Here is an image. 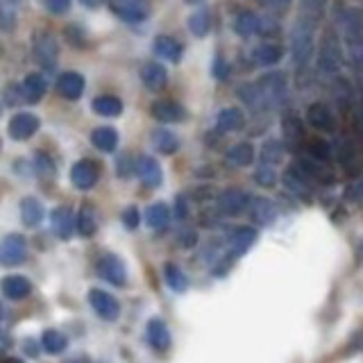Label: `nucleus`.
<instances>
[{"label": "nucleus", "instance_id": "f257e3e1", "mask_svg": "<svg viewBox=\"0 0 363 363\" xmlns=\"http://www.w3.org/2000/svg\"><path fill=\"white\" fill-rule=\"evenodd\" d=\"M315 28H318V21L298 14L295 23H293V32H291V55H293V61H295V66H304L307 61L311 59Z\"/></svg>", "mask_w": 363, "mask_h": 363}, {"label": "nucleus", "instance_id": "f03ea898", "mask_svg": "<svg viewBox=\"0 0 363 363\" xmlns=\"http://www.w3.org/2000/svg\"><path fill=\"white\" fill-rule=\"evenodd\" d=\"M257 89L266 110H280L289 100V80L284 73H266L257 82Z\"/></svg>", "mask_w": 363, "mask_h": 363}, {"label": "nucleus", "instance_id": "7ed1b4c3", "mask_svg": "<svg viewBox=\"0 0 363 363\" xmlns=\"http://www.w3.org/2000/svg\"><path fill=\"white\" fill-rule=\"evenodd\" d=\"M32 55H34V61L45 73L55 71L57 57H59V45L55 34L48 32V30H37L32 34Z\"/></svg>", "mask_w": 363, "mask_h": 363}, {"label": "nucleus", "instance_id": "20e7f679", "mask_svg": "<svg viewBox=\"0 0 363 363\" xmlns=\"http://www.w3.org/2000/svg\"><path fill=\"white\" fill-rule=\"evenodd\" d=\"M318 66L322 73L327 75H334L341 71L343 66V50H341V43L334 32H327L322 37V43H320V55H318Z\"/></svg>", "mask_w": 363, "mask_h": 363}, {"label": "nucleus", "instance_id": "39448f33", "mask_svg": "<svg viewBox=\"0 0 363 363\" xmlns=\"http://www.w3.org/2000/svg\"><path fill=\"white\" fill-rule=\"evenodd\" d=\"M28 259V241L21 234H10L0 243V266H19Z\"/></svg>", "mask_w": 363, "mask_h": 363}, {"label": "nucleus", "instance_id": "423d86ee", "mask_svg": "<svg viewBox=\"0 0 363 363\" xmlns=\"http://www.w3.org/2000/svg\"><path fill=\"white\" fill-rule=\"evenodd\" d=\"M110 10L125 23H141L148 19L150 7L145 0H107Z\"/></svg>", "mask_w": 363, "mask_h": 363}, {"label": "nucleus", "instance_id": "0eeeda50", "mask_svg": "<svg viewBox=\"0 0 363 363\" xmlns=\"http://www.w3.org/2000/svg\"><path fill=\"white\" fill-rule=\"evenodd\" d=\"M87 298H89L91 309H94V311H96L103 320H107V322H116V320H118V315H121V304H118V300H116L114 295H110L107 291L91 289Z\"/></svg>", "mask_w": 363, "mask_h": 363}, {"label": "nucleus", "instance_id": "6e6552de", "mask_svg": "<svg viewBox=\"0 0 363 363\" xmlns=\"http://www.w3.org/2000/svg\"><path fill=\"white\" fill-rule=\"evenodd\" d=\"M98 177H100V168L96 161H91V159H80L71 168V182H73V187L80 191L94 189L98 184Z\"/></svg>", "mask_w": 363, "mask_h": 363}, {"label": "nucleus", "instance_id": "1a4fd4ad", "mask_svg": "<svg viewBox=\"0 0 363 363\" xmlns=\"http://www.w3.org/2000/svg\"><path fill=\"white\" fill-rule=\"evenodd\" d=\"M98 275L103 277L105 282L114 284V287H125L127 282V273L123 261L116 257V254H105V257L98 259Z\"/></svg>", "mask_w": 363, "mask_h": 363}, {"label": "nucleus", "instance_id": "9d476101", "mask_svg": "<svg viewBox=\"0 0 363 363\" xmlns=\"http://www.w3.org/2000/svg\"><path fill=\"white\" fill-rule=\"evenodd\" d=\"M39 118L34 114H30V112H19V114H14L12 116V121H10V136L14 138V141H28V138H32L34 132L39 129Z\"/></svg>", "mask_w": 363, "mask_h": 363}, {"label": "nucleus", "instance_id": "9b49d317", "mask_svg": "<svg viewBox=\"0 0 363 363\" xmlns=\"http://www.w3.org/2000/svg\"><path fill=\"white\" fill-rule=\"evenodd\" d=\"M216 205H218L220 214L238 216V214H243L245 209H248L250 196L245 191H241V189H227V191H222L218 196V203H216Z\"/></svg>", "mask_w": 363, "mask_h": 363}, {"label": "nucleus", "instance_id": "f8f14e48", "mask_svg": "<svg viewBox=\"0 0 363 363\" xmlns=\"http://www.w3.org/2000/svg\"><path fill=\"white\" fill-rule=\"evenodd\" d=\"M257 229L252 227H236L231 229V234L227 238V248H229V259H236V257H243L245 252H248L254 241H257Z\"/></svg>", "mask_w": 363, "mask_h": 363}, {"label": "nucleus", "instance_id": "ddd939ff", "mask_svg": "<svg viewBox=\"0 0 363 363\" xmlns=\"http://www.w3.org/2000/svg\"><path fill=\"white\" fill-rule=\"evenodd\" d=\"M134 173L141 177V182L150 189L161 187V180H164V173H161L159 161L154 157H145V154L134 161Z\"/></svg>", "mask_w": 363, "mask_h": 363}, {"label": "nucleus", "instance_id": "4468645a", "mask_svg": "<svg viewBox=\"0 0 363 363\" xmlns=\"http://www.w3.org/2000/svg\"><path fill=\"white\" fill-rule=\"evenodd\" d=\"M150 114L159 123H182L187 118V110L175 100H157V103H152Z\"/></svg>", "mask_w": 363, "mask_h": 363}, {"label": "nucleus", "instance_id": "2eb2a0df", "mask_svg": "<svg viewBox=\"0 0 363 363\" xmlns=\"http://www.w3.org/2000/svg\"><path fill=\"white\" fill-rule=\"evenodd\" d=\"M307 121H309V125H311L313 129H318V132H334V127H336L334 114L329 112V107L325 103L309 105Z\"/></svg>", "mask_w": 363, "mask_h": 363}, {"label": "nucleus", "instance_id": "dca6fc26", "mask_svg": "<svg viewBox=\"0 0 363 363\" xmlns=\"http://www.w3.org/2000/svg\"><path fill=\"white\" fill-rule=\"evenodd\" d=\"M0 289H3V295L7 300H25L30 293H32V282L23 275H10L0 282Z\"/></svg>", "mask_w": 363, "mask_h": 363}, {"label": "nucleus", "instance_id": "f3484780", "mask_svg": "<svg viewBox=\"0 0 363 363\" xmlns=\"http://www.w3.org/2000/svg\"><path fill=\"white\" fill-rule=\"evenodd\" d=\"M248 209H250L252 222H257V225H273V222L277 220V207L266 198L250 200Z\"/></svg>", "mask_w": 363, "mask_h": 363}, {"label": "nucleus", "instance_id": "a211bd4d", "mask_svg": "<svg viewBox=\"0 0 363 363\" xmlns=\"http://www.w3.org/2000/svg\"><path fill=\"white\" fill-rule=\"evenodd\" d=\"M57 91L66 100H80L82 94H84V77L80 73H61L57 77Z\"/></svg>", "mask_w": 363, "mask_h": 363}, {"label": "nucleus", "instance_id": "6ab92c4d", "mask_svg": "<svg viewBox=\"0 0 363 363\" xmlns=\"http://www.w3.org/2000/svg\"><path fill=\"white\" fill-rule=\"evenodd\" d=\"M141 82L150 91H161L168 82V71L157 61H148V64L141 66Z\"/></svg>", "mask_w": 363, "mask_h": 363}, {"label": "nucleus", "instance_id": "aec40b11", "mask_svg": "<svg viewBox=\"0 0 363 363\" xmlns=\"http://www.w3.org/2000/svg\"><path fill=\"white\" fill-rule=\"evenodd\" d=\"M145 334H148V343H150L157 352H166L168 347H171V331H168V327H166L164 320L152 318V320L148 322V329H145Z\"/></svg>", "mask_w": 363, "mask_h": 363}, {"label": "nucleus", "instance_id": "412c9836", "mask_svg": "<svg viewBox=\"0 0 363 363\" xmlns=\"http://www.w3.org/2000/svg\"><path fill=\"white\" fill-rule=\"evenodd\" d=\"M245 125V114L241 110H236V107H225V110H220L218 116H216V127L220 129V132H238V129H243Z\"/></svg>", "mask_w": 363, "mask_h": 363}, {"label": "nucleus", "instance_id": "4be33fe9", "mask_svg": "<svg viewBox=\"0 0 363 363\" xmlns=\"http://www.w3.org/2000/svg\"><path fill=\"white\" fill-rule=\"evenodd\" d=\"M50 225L59 238H64V241L71 238L73 236V211L68 209V207H57V209L50 214Z\"/></svg>", "mask_w": 363, "mask_h": 363}, {"label": "nucleus", "instance_id": "5701e85b", "mask_svg": "<svg viewBox=\"0 0 363 363\" xmlns=\"http://www.w3.org/2000/svg\"><path fill=\"white\" fill-rule=\"evenodd\" d=\"M23 100H28V103H39L45 91H48V82H45V77L41 73H30L25 77V82H23Z\"/></svg>", "mask_w": 363, "mask_h": 363}, {"label": "nucleus", "instance_id": "b1692460", "mask_svg": "<svg viewBox=\"0 0 363 363\" xmlns=\"http://www.w3.org/2000/svg\"><path fill=\"white\" fill-rule=\"evenodd\" d=\"M152 48H154V55L173 61V64H177L182 59V43L173 37H157Z\"/></svg>", "mask_w": 363, "mask_h": 363}, {"label": "nucleus", "instance_id": "393cba45", "mask_svg": "<svg viewBox=\"0 0 363 363\" xmlns=\"http://www.w3.org/2000/svg\"><path fill=\"white\" fill-rule=\"evenodd\" d=\"M43 216H45V209L37 198H23V203H21L23 225L25 227H39L41 225V220H43Z\"/></svg>", "mask_w": 363, "mask_h": 363}, {"label": "nucleus", "instance_id": "a878e982", "mask_svg": "<svg viewBox=\"0 0 363 363\" xmlns=\"http://www.w3.org/2000/svg\"><path fill=\"white\" fill-rule=\"evenodd\" d=\"M261 30H264V23H261V19L254 12H241L234 19V32L245 37V39L259 34Z\"/></svg>", "mask_w": 363, "mask_h": 363}, {"label": "nucleus", "instance_id": "bb28decb", "mask_svg": "<svg viewBox=\"0 0 363 363\" xmlns=\"http://www.w3.org/2000/svg\"><path fill=\"white\" fill-rule=\"evenodd\" d=\"M282 48L280 45H275V43H261L257 45V48L252 50V59H254V64L257 66H275V64H280L282 61Z\"/></svg>", "mask_w": 363, "mask_h": 363}, {"label": "nucleus", "instance_id": "cd10ccee", "mask_svg": "<svg viewBox=\"0 0 363 363\" xmlns=\"http://www.w3.org/2000/svg\"><path fill=\"white\" fill-rule=\"evenodd\" d=\"M91 143L96 145L100 152H114L118 148V132L114 127H96L91 132Z\"/></svg>", "mask_w": 363, "mask_h": 363}, {"label": "nucleus", "instance_id": "c85d7f7f", "mask_svg": "<svg viewBox=\"0 0 363 363\" xmlns=\"http://www.w3.org/2000/svg\"><path fill=\"white\" fill-rule=\"evenodd\" d=\"M75 229L80 231L82 236H94L96 229H98V218H96V211L94 207L89 203H84L77 211V220H75Z\"/></svg>", "mask_w": 363, "mask_h": 363}, {"label": "nucleus", "instance_id": "c756f323", "mask_svg": "<svg viewBox=\"0 0 363 363\" xmlns=\"http://www.w3.org/2000/svg\"><path fill=\"white\" fill-rule=\"evenodd\" d=\"M171 222V209L164 203H154L145 209V225L152 229H166Z\"/></svg>", "mask_w": 363, "mask_h": 363}, {"label": "nucleus", "instance_id": "7c9ffc66", "mask_svg": "<svg viewBox=\"0 0 363 363\" xmlns=\"http://www.w3.org/2000/svg\"><path fill=\"white\" fill-rule=\"evenodd\" d=\"M282 180H284V187H287L293 196H300V198L309 196V180L300 168H289Z\"/></svg>", "mask_w": 363, "mask_h": 363}, {"label": "nucleus", "instance_id": "2f4dec72", "mask_svg": "<svg viewBox=\"0 0 363 363\" xmlns=\"http://www.w3.org/2000/svg\"><path fill=\"white\" fill-rule=\"evenodd\" d=\"M152 145H154V150L161 154H175L180 150V138H177L171 129H157V132L152 134Z\"/></svg>", "mask_w": 363, "mask_h": 363}, {"label": "nucleus", "instance_id": "473e14b6", "mask_svg": "<svg viewBox=\"0 0 363 363\" xmlns=\"http://www.w3.org/2000/svg\"><path fill=\"white\" fill-rule=\"evenodd\" d=\"M227 161L231 166L236 168H243V166H250L254 161V148L250 143H236L231 145V148L227 150Z\"/></svg>", "mask_w": 363, "mask_h": 363}, {"label": "nucleus", "instance_id": "72a5a7b5", "mask_svg": "<svg viewBox=\"0 0 363 363\" xmlns=\"http://www.w3.org/2000/svg\"><path fill=\"white\" fill-rule=\"evenodd\" d=\"M94 112L105 118H116L123 114V103L116 96H100L94 100Z\"/></svg>", "mask_w": 363, "mask_h": 363}, {"label": "nucleus", "instance_id": "f704fd0d", "mask_svg": "<svg viewBox=\"0 0 363 363\" xmlns=\"http://www.w3.org/2000/svg\"><path fill=\"white\" fill-rule=\"evenodd\" d=\"M211 30V14L209 10H198L189 17V32L193 37H207Z\"/></svg>", "mask_w": 363, "mask_h": 363}, {"label": "nucleus", "instance_id": "c9c22d12", "mask_svg": "<svg viewBox=\"0 0 363 363\" xmlns=\"http://www.w3.org/2000/svg\"><path fill=\"white\" fill-rule=\"evenodd\" d=\"M41 345L48 354H61L68 347V338L57 329H48V331H43Z\"/></svg>", "mask_w": 363, "mask_h": 363}, {"label": "nucleus", "instance_id": "e433bc0d", "mask_svg": "<svg viewBox=\"0 0 363 363\" xmlns=\"http://www.w3.org/2000/svg\"><path fill=\"white\" fill-rule=\"evenodd\" d=\"M238 98H241L252 112H264L266 110L264 100H261V94H259V89H257V84L254 82L241 84V87H238Z\"/></svg>", "mask_w": 363, "mask_h": 363}, {"label": "nucleus", "instance_id": "4c0bfd02", "mask_svg": "<svg viewBox=\"0 0 363 363\" xmlns=\"http://www.w3.org/2000/svg\"><path fill=\"white\" fill-rule=\"evenodd\" d=\"M282 127H284V136H287V143L293 145V148H298V145L304 141V127H302V123H300L298 116L284 118Z\"/></svg>", "mask_w": 363, "mask_h": 363}, {"label": "nucleus", "instance_id": "58836bf2", "mask_svg": "<svg viewBox=\"0 0 363 363\" xmlns=\"http://www.w3.org/2000/svg\"><path fill=\"white\" fill-rule=\"evenodd\" d=\"M164 277H166V284L171 287L175 293H184L189 289V280L187 275L182 273V268H177L175 264H166L164 266Z\"/></svg>", "mask_w": 363, "mask_h": 363}, {"label": "nucleus", "instance_id": "ea45409f", "mask_svg": "<svg viewBox=\"0 0 363 363\" xmlns=\"http://www.w3.org/2000/svg\"><path fill=\"white\" fill-rule=\"evenodd\" d=\"M282 159H284V143L275 141V138L266 141L264 148H261V161H264L266 166H277Z\"/></svg>", "mask_w": 363, "mask_h": 363}, {"label": "nucleus", "instance_id": "a19ab883", "mask_svg": "<svg viewBox=\"0 0 363 363\" xmlns=\"http://www.w3.org/2000/svg\"><path fill=\"white\" fill-rule=\"evenodd\" d=\"M325 10H327V0H302L298 14H302V17H309L313 21H322Z\"/></svg>", "mask_w": 363, "mask_h": 363}, {"label": "nucleus", "instance_id": "79ce46f5", "mask_svg": "<svg viewBox=\"0 0 363 363\" xmlns=\"http://www.w3.org/2000/svg\"><path fill=\"white\" fill-rule=\"evenodd\" d=\"M254 182L264 189H273L277 184V173H275V166H259L257 173H254Z\"/></svg>", "mask_w": 363, "mask_h": 363}, {"label": "nucleus", "instance_id": "37998d69", "mask_svg": "<svg viewBox=\"0 0 363 363\" xmlns=\"http://www.w3.org/2000/svg\"><path fill=\"white\" fill-rule=\"evenodd\" d=\"M309 154L315 161H327L331 157V145L322 138H315V141H309Z\"/></svg>", "mask_w": 363, "mask_h": 363}, {"label": "nucleus", "instance_id": "c03bdc74", "mask_svg": "<svg viewBox=\"0 0 363 363\" xmlns=\"http://www.w3.org/2000/svg\"><path fill=\"white\" fill-rule=\"evenodd\" d=\"M41 3L45 10L50 14H55V17H61V14H66L71 10V0H41Z\"/></svg>", "mask_w": 363, "mask_h": 363}, {"label": "nucleus", "instance_id": "a18cd8bd", "mask_svg": "<svg viewBox=\"0 0 363 363\" xmlns=\"http://www.w3.org/2000/svg\"><path fill=\"white\" fill-rule=\"evenodd\" d=\"M211 73L216 80H220V82H225L227 77H229V64L222 57H216L214 59V66H211Z\"/></svg>", "mask_w": 363, "mask_h": 363}, {"label": "nucleus", "instance_id": "49530a36", "mask_svg": "<svg viewBox=\"0 0 363 363\" xmlns=\"http://www.w3.org/2000/svg\"><path fill=\"white\" fill-rule=\"evenodd\" d=\"M138 222H141V216H138V209L136 207H127L125 211H123V225L127 229H136Z\"/></svg>", "mask_w": 363, "mask_h": 363}, {"label": "nucleus", "instance_id": "de8ad7c7", "mask_svg": "<svg viewBox=\"0 0 363 363\" xmlns=\"http://www.w3.org/2000/svg\"><path fill=\"white\" fill-rule=\"evenodd\" d=\"M66 37L71 39V45H84V41H87V37H84V32L77 25H71V28H66Z\"/></svg>", "mask_w": 363, "mask_h": 363}, {"label": "nucleus", "instance_id": "09e8293b", "mask_svg": "<svg viewBox=\"0 0 363 363\" xmlns=\"http://www.w3.org/2000/svg\"><path fill=\"white\" fill-rule=\"evenodd\" d=\"M14 23V14L7 10V7L0 3V30H10Z\"/></svg>", "mask_w": 363, "mask_h": 363}, {"label": "nucleus", "instance_id": "8fccbe9b", "mask_svg": "<svg viewBox=\"0 0 363 363\" xmlns=\"http://www.w3.org/2000/svg\"><path fill=\"white\" fill-rule=\"evenodd\" d=\"M177 241L182 243V248H191L193 243H196V234H193V231H187V234H180V238H177Z\"/></svg>", "mask_w": 363, "mask_h": 363}, {"label": "nucleus", "instance_id": "3c124183", "mask_svg": "<svg viewBox=\"0 0 363 363\" xmlns=\"http://www.w3.org/2000/svg\"><path fill=\"white\" fill-rule=\"evenodd\" d=\"M177 216H180V218H187V200L184 198H177Z\"/></svg>", "mask_w": 363, "mask_h": 363}, {"label": "nucleus", "instance_id": "603ef678", "mask_svg": "<svg viewBox=\"0 0 363 363\" xmlns=\"http://www.w3.org/2000/svg\"><path fill=\"white\" fill-rule=\"evenodd\" d=\"M80 3H82L84 7H89V10H96V7L103 3V0H80Z\"/></svg>", "mask_w": 363, "mask_h": 363}, {"label": "nucleus", "instance_id": "864d4df0", "mask_svg": "<svg viewBox=\"0 0 363 363\" xmlns=\"http://www.w3.org/2000/svg\"><path fill=\"white\" fill-rule=\"evenodd\" d=\"M0 363H25V361H21V359H3Z\"/></svg>", "mask_w": 363, "mask_h": 363}, {"label": "nucleus", "instance_id": "5fc2aeb1", "mask_svg": "<svg viewBox=\"0 0 363 363\" xmlns=\"http://www.w3.org/2000/svg\"><path fill=\"white\" fill-rule=\"evenodd\" d=\"M184 3H189V5H203L205 0H184Z\"/></svg>", "mask_w": 363, "mask_h": 363}, {"label": "nucleus", "instance_id": "6e6d98bb", "mask_svg": "<svg viewBox=\"0 0 363 363\" xmlns=\"http://www.w3.org/2000/svg\"><path fill=\"white\" fill-rule=\"evenodd\" d=\"M3 318H5V309L0 307V322H3Z\"/></svg>", "mask_w": 363, "mask_h": 363}, {"label": "nucleus", "instance_id": "4d7b16f0", "mask_svg": "<svg viewBox=\"0 0 363 363\" xmlns=\"http://www.w3.org/2000/svg\"><path fill=\"white\" fill-rule=\"evenodd\" d=\"M71 363H89L87 359H75V361H71Z\"/></svg>", "mask_w": 363, "mask_h": 363}]
</instances>
